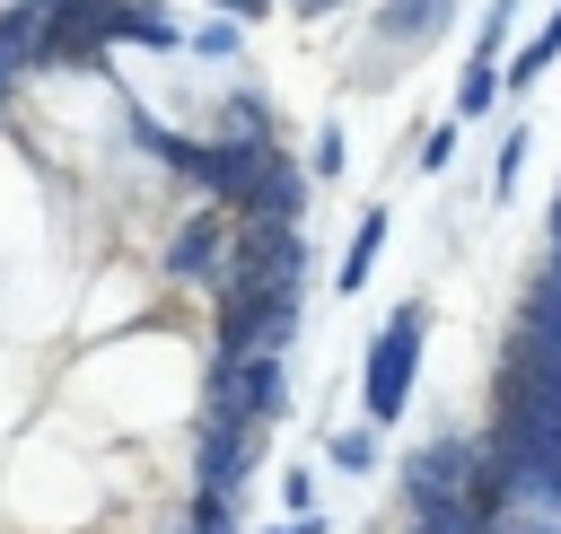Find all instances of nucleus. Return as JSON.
I'll return each mask as SVG.
<instances>
[{
  "mask_svg": "<svg viewBox=\"0 0 561 534\" xmlns=\"http://www.w3.org/2000/svg\"><path fill=\"white\" fill-rule=\"evenodd\" d=\"M543 61H561V9H552V18H543V35H535V44H526V53L508 61V96H517V88H526V79H535Z\"/></svg>",
  "mask_w": 561,
  "mask_h": 534,
  "instance_id": "1a4fd4ad",
  "label": "nucleus"
},
{
  "mask_svg": "<svg viewBox=\"0 0 561 534\" xmlns=\"http://www.w3.org/2000/svg\"><path fill=\"white\" fill-rule=\"evenodd\" d=\"M228 236H237V219H228V210L184 219V228H175V245H167V271H175V280H219V271H228Z\"/></svg>",
  "mask_w": 561,
  "mask_h": 534,
  "instance_id": "39448f33",
  "label": "nucleus"
},
{
  "mask_svg": "<svg viewBox=\"0 0 561 534\" xmlns=\"http://www.w3.org/2000/svg\"><path fill=\"white\" fill-rule=\"evenodd\" d=\"M219 9H237V18H263V0H219Z\"/></svg>",
  "mask_w": 561,
  "mask_h": 534,
  "instance_id": "dca6fc26",
  "label": "nucleus"
},
{
  "mask_svg": "<svg viewBox=\"0 0 561 534\" xmlns=\"http://www.w3.org/2000/svg\"><path fill=\"white\" fill-rule=\"evenodd\" d=\"M280 499H289L298 516H316V473H289V481H280Z\"/></svg>",
  "mask_w": 561,
  "mask_h": 534,
  "instance_id": "4468645a",
  "label": "nucleus"
},
{
  "mask_svg": "<svg viewBox=\"0 0 561 534\" xmlns=\"http://www.w3.org/2000/svg\"><path fill=\"white\" fill-rule=\"evenodd\" d=\"M482 438H430L403 464V525H447L465 534V473H473Z\"/></svg>",
  "mask_w": 561,
  "mask_h": 534,
  "instance_id": "f03ea898",
  "label": "nucleus"
},
{
  "mask_svg": "<svg viewBox=\"0 0 561 534\" xmlns=\"http://www.w3.org/2000/svg\"><path fill=\"white\" fill-rule=\"evenodd\" d=\"M491 96H508V70H500V61H465V79H456V123L491 114Z\"/></svg>",
  "mask_w": 561,
  "mask_h": 534,
  "instance_id": "0eeeda50",
  "label": "nucleus"
},
{
  "mask_svg": "<svg viewBox=\"0 0 561 534\" xmlns=\"http://www.w3.org/2000/svg\"><path fill=\"white\" fill-rule=\"evenodd\" d=\"M377 245H386V210H368V219H359V236H351V254H342V271H333V280H342V298L377 271Z\"/></svg>",
  "mask_w": 561,
  "mask_h": 534,
  "instance_id": "6e6552de",
  "label": "nucleus"
},
{
  "mask_svg": "<svg viewBox=\"0 0 561 534\" xmlns=\"http://www.w3.org/2000/svg\"><path fill=\"white\" fill-rule=\"evenodd\" d=\"M254 455H263V429H245V420H202V446H193V473H202V490H219V499H237V481L254 473Z\"/></svg>",
  "mask_w": 561,
  "mask_h": 534,
  "instance_id": "20e7f679",
  "label": "nucleus"
},
{
  "mask_svg": "<svg viewBox=\"0 0 561 534\" xmlns=\"http://www.w3.org/2000/svg\"><path fill=\"white\" fill-rule=\"evenodd\" d=\"M517 166H526V131H508V140H500V158H491V201H508V193H517Z\"/></svg>",
  "mask_w": 561,
  "mask_h": 534,
  "instance_id": "9b49d317",
  "label": "nucleus"
},
{
  "mask_svg": "<svg viewBox=\"0 0 561 534\" xmlns=\"http://www.w3.org/2000/svg\"><path fill=\"white\" fill-rule=\"evenodd\" d=\"M438 26H447V0H394V9L377 18L386 44H438Z\"/></svg>",
  "mask_w": 561,
  "mask_h": 534,
  "instance_id": "423d86ee",
  "label": "nucleus"
},
{
  "mask_svg": "<svg viewBox=\"0 0 561 534\" xmlns=\"http://www.w3.org/2000/svg\"><path fill=\"white\" fill-rule=\"evenodd\" d=\"M421 333H430V306H421V298H403V306L377 324V341H368V376H359L368 429H394V420H403V403H412V359H421Z\"/></svg>",
  "mask_w": 561,
  "mask_h": 534,
  "instance_id": "f257e3e1",
  "label": "nucleus"
},
{
  "mask_svg": "<svg viewBox=\"0 0 561 534\" xmlns=\"http://www.w3.org/2000/svg\"><path fill=\"white\" fill-rule=\"evenodd\" d=\"M333 166H342V123H324V131H316V175H333Z\"/></svg>",
  "mask_w": 561,
  "mask_h": 534,
  "instance_id": "ddd939ff",
  "label": "nucleus"
},
{
  "mask_svg": "<svg viewBox=\"0 0 561 534\" xmlns=\"http://www.w3.org/2000/svg\"><path fill=\"white\" fill-rule=\"evenodd\" d=\"M289 403V376H280V350H245V359H210V420H280Z\"/></svg>",
  "mask_w": 561,
  "mask_h": 534,
  "instance_id": "7ed1b4c3",
  "label": "nucleus"
},
{
  "mask_svg": "<svg viewBox=\"0 0 561 534\" xmlns=\"http://www.w3.org/2000/svg\"><path fill=\"white\" fill-rule=\"evenodd\" d=\"M272 534H324V516H289V525H272Z\"/></svg>",
  "mask_w": 561,
  "mask_h": 534,
  "instance_id": "2eb2a0df",
  "label": "nucleus"
},
{
  "mask_svg": "<svg viewBox=\"0 0 561 534\" xmlns=\"http://www.w3.org/2000/svg\"><path fill=\"white\" fill-rule=\"evenodd\" d=\"M447 158H456V123H438V131H430V140H421V175H438V166H447Z\"/></svg>",
  "mask_w": 561,
  "mask_h": 534,
  "instance_id": "f8f14e48",
  "label": "nucleus"
},
{
  "mask_svg": "<svg viewBox=\"0 0 561 534\" xmlns=\"http://www.w3.org/2000/svg\"><path fill=\"white\" fill-rule=\"evenodd\" d=\"M324 455H333L342 473H368V464H377V429H368V420H359V429H333Z\"/></svg>",
  "mask_w": 561,
  "mask_h": 534,
  "instance_id": "9d476101",
  "label": "nucleus"
}]
</instances>
